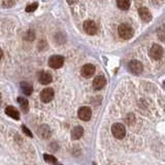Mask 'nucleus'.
Returning a JSON list of instances; mask_svg holds the SVG:
<instances>
[{
    "label": "nucleus",
    "mask_w": 165,
    "mask_h": 165,
    "mask_svg": "<svg viewBox=\"0 0 165 165\" xmlns=\"http://www.w3.org/2000/svg\"><path fill=\"white\" fill-rule=\"evenodd\" d=\"M118 33L120 35V37L124 40H128L130 38L133 37L134 35V30L129 24H121L118 28Z\"/></svg>",
    "instance_id": "f257e3e1"
},
{
    "label": "nucleus",
    "mask_w": 165,
    "mask_h": 165,
    "mask_svg": "<svg viewBox=\"0 0 165 165\" xmlns=\"http://www.w3.org/2000/svg\"><path fill=\"white\" fill-rule=\"evenodd\" d=\"M112 133L115 138L117 139H122L126 135V129L125 126L121 123H115L112 126Z\"/></svg>",
    "instance_id": "f03ea898"
},
{
    "label": "nucleus",
    "mask_w": 165,
    "mask_h": 165,
    "mask_svg": "<svg viewBox=\"0 0 165 165\" xmlns=\"http://www.w3.org/2000/svg\"><path fill=\"white\" fill-rule=\"evenodd\" d=\"M163 54H164L163 49H162V47L161 45H153L151 49H150V51H149V56L151 58H153L154 60L161 59L162 56H163Z\"/></svg>",
    "instance_id": "7ed1b4c3"
},
{
    "label": "nucleus",
    "mask_w": 165,
    "mask_h": 165,
    "mask_svg": "<svg viewBox=\"0 0 165 165\" xmlns=\"http://www.w3.org/2000/svg\"><path fill=\"white\" fill-rule=\"evenodd\" d=\"M49 66H51L52 68L54 69H57L60 68V67L63 66L64 64V57L60 55H54L52 57H50L49 59Z\"/></svg>",
    "instance_id": "20e7f679"
},
{
    "label": "nucleus",
    "mask_w": 165,
    "mask_h": 165,
    "mask_svg": "<svg viewBox=\"0 0 165 165\" xmlns=\"http://www.w3.org/2000/svg\"><path fill=\"white\" fill-rule=\"evenodd\" d=\"M128 68L134 74H140L144 70V66L139 61L137 60H131L129 63H128Z\"/></svg>",
    "instance_id": "39448f33"
},
{
    "label": "nucleus",
    "mask_w": 165,
    "mask_h": 165,
    "mask_svg": "<svg viewBox=\"0 0 165 165\" xmlns=\"http://www.w3.org/2000/svg\"><path fill=\"white\" fill-rule=\"evenodd\" d=\"M82 28H84V31L86 32L88 35H94V34H96L97 30H98V27H97V25L95 24V22L93 21H86L84 23V25H82Z\"/></svg>",
    "instance_id": "423d86ee"
},
{
    "label": "nucleus",
    "mask_w": 165,
    "mask_h": 165,
    "mask_svg": "<svg viewBox=\"0 0 165 165\" xmlns=\"http://www.w3.org/2000/svg\"><path fill=\"white\" fill-rule=\"evenodd\" d=\"M54 95H55V93H54V90L52 88H45L43 89L42 91H41L40 93V99L42 102L45 103H49L50 101H52V99L54 98Z\"/></svg>",
    "instance_id": "0eeeda50"
},
{
    "label": "nucleus",
    "mask_w": 165,
    "mask_h": 165,
    "mask_svg": "<svg viewBox=\"0 0 165 165\" xmlns=\"http://www.w3.org/2000/svg\"><path fill=\"white\" fill-rule=\"evenodd\" d=\"M77 116L82 121H89L92 117V110L88 106H82L77 112Z\"/></svg>",
    "instance_id": "6e6552de"
},
{
    "label": "nucleus",
    "mask_w": 165,
    "mask_h": 165,
    "mask_svg": "<svg viewBox=\"0 0 165 165\" xmlns=\"http://www.w3.org/2000/svg\"><path fill=\"white\" fill-rule=\"evenodd\" d=\"M81 73L84 77H91L95 73V66L93 64H85L81 69Z\"/></svg>",
    "instance_id": "1a4fd4ad"
},
{
    "label": "nucleus",
    "mask_w": 165,
    "mask_h": 165,
    "mask_svg": "<svg viewBox=\"0 0 165 165\" xmlns=\"http://www.w3.org/2000/svg\"><path fill=\"white\" fill-rule=\"evenodd\" d=\"M138 15H139L140 19H142V21L145 22V23H147V22H150L152 20V14L151 12L149 10V8L147 7H139L138 8Z\"/></svg>",
    "instance_id": "9d476101"
},
{
    "label": "nucleus",
    "mask_w": 165,
    "mask_h": 165,
    "mask_svg": "<svg viewBox=\"0 0 165 165\" xmlns=\"http://www.w3.org/2000/svg\"><path fill=\"white\" fill-rule=\"evenodd\" d=\"M38 135H39L40 137L45 138V139H47V138L51 137L52 131H51V129H50L49 126L45 125V124H42V125L38 128Z\"/></svg>",
    "instance_id": "9b49d317"
},
{
    "label": "nucleus",
    "mask_w": 165,
    "mask_h": 165,
    "mask_svg": "<svg viewBox=\"0 0 165 165\" xmlns=\"http://www.w3.org/2000/svg\"><path fill=\"white\" fill-rule=\"evenodd\" d=\"M53 81V77H52L51 73H49L47 71H41L38 74V82L42 85H49L50 82Z\"/></svg>",
    "instance_id": "f8f14e48"
},
{
    "label": "nucleus",
    "mask_w": 165,
    "mask_h": 165,
    "mask_svg": "<svg viewBox=\"0 0 165 165\" xmlns=\"http://www.w3.org/2000/svg\"><path fill=\"white\" fill-rule=\"evenodd\" d=\"M106 84V80L105 77H103V75H98V77H96L94 79V81H93V88L95 89V90H100V89H102L104 86H105Z\"/></svg>",
    "instance_id": "ddd939ff"
},
{
    "label": "nucleus",
    "mask_w": 165,
    "mask_h": 165,
    "mask_svg": "<svg viewBox=\"0 0 165 165\" xmlns=\"http://www.w3.org/2000/svg\"><path fill=\"white\" fill-rule=\"evenodd\" d=\"M4 112H5V114L7 115L8 117L12 118L14 120H20V114H19V112L14 107V106H12V105L7 106Z\"/></svg>",
    "instance_id": "4468645a"
},
{
    "label": "nucleus",
    "mask_w": 165,
    "mask_h": 165,
    "mask_svg": "<svg viewBox=\"0 0 165 165\" xmlns=\"http://www.w3.org/2000/svg\"><path fill=\"white\" fill-rule=\"evenodd\" d=\"M84 134V129L81 126H77L72 129L71 131V138L72 139H80Z\"/></svg>",
    "instance_id": "2eb2a0df"
},
{
    "label": "nucleus",
    "mask_w": 165,
    "mask_h": 165,
    "mask_svg": "<svg viewBox=\"0 0 165 165\" xmlns=\"http://www.w3.org/2000/svg\"><path fill=\"white\" fill-rule=\"evenodd\" d=\"M21 89H22V91H23L24 94L27 95V96L31 95L32 91H33V88H32L31 85L28 84V82H21Z\"/></svg>",
    "instance_id": "dca6fc26"
},
{
    "label": "nucleus",
    "mask_w": 165,
    "mask_h": 165,
    "mask_svg": "<svg viewBox=\"0 0 165 165\" xmlns=\"http://www.w3.org/2000/svg\"><path fill=\"white\" fill-rule=\"evenodd\" d=\"M18 102H19V104H20L22 110H23L24 112H27L28 110H29V102H28L27 99L23 98V97H19Z\"/></svg>",
    "instance_id": "f3484780"
},
{
    "label": "nucleus",
    "mask_w": 165,
    "mask_h": 165,
    "mask_svg": "<svg viewBox=\"0 0 165 165\" xmlns=\"http://www.w3.org/2000/svg\"><path fill=\"white\" fill-rule=\"evenodd\" d=\"M117 5L120 9L127 10L130 7V0H117Z\"/></svg>",
    "instance_id": "a211bd4d"
},
{
    "label": "nucleus",
    "mask_w": 165,
    "mask_h": 165,
    "mask_svg": "<svg viewBox=\"0 0 165 165\" xmlns=\"http://www.w3.org/2000/svg\"><path fill=\"white\" fill-rule=\"evenodd\" d=\"M158 37L165 42V24H163V25L158 29Z\"/></svg>",
    "instance_id": "6ab92c4d"
},
{
    "label": "nucleus",
    "mask_w": 165,
    "mask_h": 165,
    "mask_svg": "<svg viewBox=\"0 0 165 165\" xmlns=\"http://www.w3.org/2000/svg\"><path fill=\"white\" fill-rule=\"evenodd\" d=\"M43 158H45V161L49 162V163H57V159H56L55 157H53L52 155L45 154V155H43Z\"/></svg>",
    "instance_id": "aec40b11"
},
{
    "label": "nucleus",
    "mask_w": 165,
    "mask_h": 165,
    "mask_svg": "<svg viewBox=\"0 0 165 165\" xmlns=\"http://www.w3.org/2000/svg\"><path fill=\"white\" fill-rule=\"evenodd\" d=\"M37 7H38V3H37V2H34V3L29 4V5L26 7V12H34V10H35Z\"/></svg>",
    "instance_id": "412c9836"
},
{
    "label": "nucleus",
    "mask_w": 165,
    "mask_h": 165,
    "mask_svg": "<svg viewBox=\"0 0 165 165\" xmlns=\"http://www.w3.org/2000/svg\"><path fill=\"white\" fill-rule=\"evenodd\" d=\"M125 121H126V123H127L128 125H132V124L134 123V121H135V118H134V116L132 114H129L125 118Z\"/></svg>",
    "instance_id": "4be33fe9"
},
{
    "label": "nucleus",
    "mask_w": 165,
    "mask_h": 165,
    "mask_svg": "<svg viewBox=\"0 0 165 165\" xmlns=\"http://www.w3.org/2000/svg\"><path fill=\"white\" fill-rule=\"evenodd\" d=\"M34 37H35V35H34V32L32 31V30H29V31L26 33V36H25V38L27 40H29V41H32L34 39Z\"/></svg>",
    "instance_id": "5701e85b"
},
{
    "label": "nucleus",
    "mask_w": 165,
    "mask_h": 165,
    "mask_svg": "<svg viewBox=\"0 0 165 165\" xmlns=\"http://www.w3.org/2000/svg\"><path fill=\"white\" fill-rule=\"evenodd\" d=\"M22 130H23L24 133H25L27 136H29V137H32V136H33V135H32V133H31V131H30V130L28 129L26 126H22Z\"/></svg>",
    "instance_id": "b1692460"
},
{
    "label": "nucleus",
    "mask_w": 165,
    "mask_h": 165,
    "mask_svg": "<svg viewBox=\"0 0 165 165\" xmlns=\"http://www.w3.org/2000/svg\"><path fill=\"white\" fill-rule=\"evenodd\" d=\"M77 0H67V2H68L69 4H73V3H75Z\"/></svg>",
    "instance_id": "393cba45"
},
{
    "label": "nucleus",
    "mask_w": 165,
    "mask_h": 165,
    "mask_svg": "<svg viewBox=\"0 0 165 165\" xmlns=\"http://www.w3.org/2000/svg\"><path fill=\"white\" fill-rule=\"evenodd\" d=\"M3 57V52H2L1 47H0V60H1V58Z\"/></svg>",
    "instance_id": "a878e982"
},
{
    "label": "nucleus",
    "mask_w": 165,
    "mask_h": 165,
    "mask_svg": "<svg viewBox=\"0 0 165 165\" xmlns=\"http://www.w3.org/2000/svg\"><path fill=\"white\" fill-rule=\"evenodd\" d=\"M0 99H1V93H0Z\"/></svg>",
    "instance_id": "bb28decb"
}]
</instances>
